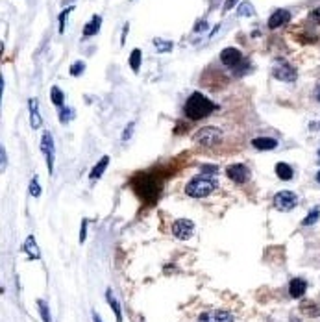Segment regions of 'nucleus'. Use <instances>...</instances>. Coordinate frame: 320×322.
<instances>
[{"instance_id": "obj_1", "label": "nucleus", "mask_w": 320, "mask_h": 322, "mask_svg": "<svg viewBox=\"0 0 320 322\" xmlns=\"http://www.w3.org/2000/svg\"><path fill=\"white\" fill-rule=\"evenodd\" d=\"M215 109H217V104H213V102H211L207 96H204L202 93L195 91V93L187 98L183 113H185V117L189 121H200V119L209 117Z\"/></svg>"}, {"instance_id": "obj_2", "label": "nucleus", "mask_w": 320, "mask_h": 322, "mask_svg": "<svg viewBox=\"0 0 320 322\" xmlns=\"http://www.w3.org/2000/svg\"><path fill=\"white\" fill-rule=\"evenodd\" d=\"M217 189V180L209 174H200L193 178L185 185V195L191 198H206Z\"/></svg>"}, {"instance_id": "obj_3", "label": "nucleus", "mask_w": 320, "mask_h": 322, "mask_svg": "<svg viewBox=\"0 0 320 322\" xmlns=\"http://www.w3.org/2000/svg\"><path fill=\"white\" fill-rule=\"evenodd\" d=\"M134 189L145 202H155L157 193H159V184L155 182L154 176L137 174V176L134 178Z\"/></svg>"}, {"instance_id": "obj_4", "label": "nucleus", "mask_w": 320, "mask_h": 322, "mask_svg": "<svg viewBox=\"0 0 320 322\" xmlns=\"http://www.w3.org/2000/svg\"><path fill=\"white\" fill-rule=\"evenodd\" d=\"M220 61L231 71H241V69L244 71V67H248V60L241 54V50L233 48V46H228L220 52Z\"/></svg>"}, {"instance_id": "obj_5", "label": "nucleus", "mask_w": 320, "mask_h": 322, "mask_svg": "<svg viewBox=\"0 0 320 322\" xmlns=\"http://www.w3.org/2000/svg\"><path fill=\"white\" fill-rule=\"evenodd\" d=\"M272 76L279 80V82H287V83H292L296 82V78H298V73H296V69L287 63L283 58H278L276 61H274V67H272Z\"/></svg>"}, {"instance_id": "obj_6", "label": "nucleus", "mask_w": 320, "mask_h": 322, "mask_svg": "<svg viewBox=\"0 0 320 322\" xmlns=\"http://www.w3.org/2000/svg\"><path fill=\"white\" fill-rule=\"evenodd\" d=\"M195 141L202 146H215L222 141V132L213 126H206V128L198 130V134L195 135Z\"/></svg>"}, {"instance_id": "obj_7", "label": "nucleus", "mask_w": 320, "mask_h": 322, "mask_svg": "<svg viewBox=\"0 0 320 322\" xmlns=\"http://www.w3.org/2000/svg\"><path fill=\"white\" fill-rule=\"evenodd\" d=\"M272 204L279 211H290V209H294L298 206V197L292 191H279V193L274 195Z\"/></svg>"}, {"instance_id": "obj_8", "label": "nucleus", "mask_w": 320, "mask_h": 322, "mask_svg": "<svg viewBox=\"0 0 320 322\" xmlns=\"http://www.w3.org/2000/svg\"><path fill=\"white\" fill-rule=\"evenodd\" d=\"M193 233H195V222L193 220H189V218H178V220H174V224H172V235H174L176 239L187 241L193 237Z\"/></svg>"}, {"instance_id": "obj_9", "label": "nucleus", "mask_w": 320, "mask_h": 322, "mask_svg": "<svg viewBox=\"0 0 320 322\" xmlns=\"http://www.w3.org/2000/svg\"><path fill=\"white\" fill-rule=\"evenodd\" d=\"M41 152L46 157V169H48V174L52 176L54 172V156H56V148H54V137L50 132H45L41 137Z\"/></svg>"}, {"instance_id": "obj_10", "label": "nucleus", "mask_w": 320, "mask_h": 322, "mask_svg": "<svg viewBox=\"0 0 320 322\" xmlns=\"http://www.w3.org/2000/svg\"><path fill=\"white\" fill-rule=\"evenodd\" d=\"M226 174L228 178L231 180V182H235V184H246L248 180H250V169L246 165H243V163H233V165H228L226 167Z\"/></svg>"}, {"instance_id": "obj_11", "label": "nucleus", "mask_w": 320, "mask_h": 322, "mask_svg": "<svg viewBox=\"0 0 320 322\" xmlns=\"http://www.w3.org/2000/svg\"><path fill=\"white\" fill-rule=\"evenodd\" d=\"M198 322H233V315L224 309H213L202 313L198 317Z\"/></svg>"}, {"instance_id": "obj_12", "label": "nucleus", "mask_w": 320, "mask_h": 322, "mask_svg": "<svg viewBox=\"0 0 320 322\" xmlns=\"http://www.w3.org/2000/svg\"><path fill=\"white\" fill-rule=\"evenodd\" d=\"M289 21H290V11H287V10H278V11H274V13L270 15L269 28H270V30H276V28H279V26L287 24Z\"/></svg>"}, {"instance_id": "obj_13", "label": "nucleus", "mask_w": 320, "mask_h": 322, "mask_svg": "<svg viewBox=\"0 0 320 322\" xmlns=\"http://www.w3.org/2000/svg\"><path fill=\"white\" fill-rule=\"evenodd\" d=\"M28 106H30V126L33 130H37L43 124V119L41 115H39V100L37 98H30Z\"/></svg>"}, {"instance_id": "obj_14", "label": "nucleus", "mask_w": 320, "mask_h": 322, "mask_svg": "<svg viewBox=\"0 0 320 322\" xmlns=\"http://www.w3.org/2000/svg\"><path fill=\"white\" fill-rule=\"evenodd\" d=\"M305 289H307V283L302 278H292L289 283V294L292 298H302L305 294Z\"/></svg>"}, {"instance_id": "obj_15", "label": "nucleus", "mask_w": 320, "mask_h": 322, "mask_svg": "<svg viewBox=\"0 0 320 322\" xmlns=\"http://www.w3.org/2000/svg\"><path fill=\"white\" fill-rule=\"evenodd\" d=\"M252 146L256 150H274L278 146V141L272 137H256L252 139Z\"/></svg>"}, {"instance_id": "obj_16", "label": "nucleus", "mask_w": 320, "mask_h": 322, "mask_svg": "<svg viewBox=\"0 0 320 322\" xmlns=\"http://www.w3.org/2000/svg\"><path fill=\"white\" fill-rule=\"evenodd\" d=\"M22 248L26 250V254H28L30 260H39V258H41V252H39V246H37V243H35V237H33V235H28V237H26Z\"/></svg>"}, {"instance_id": "obj_17", "label": "nucleus", "mask_w": 320, "mask_h": 322, "mask_svg": "<svg viewBox=\"0 0 320 322\" xmlns=\"http://www.w3.org/2000/svg\"><path fill=\"white\" fill-rule=\"evenodd\" d=\"M100 24H102V17L100 15H94L91 22H87L85 26H83V35L85 37H91V35H96L98 30H100Z\"/></svg>"}, {"instance_id": "obj_18", "label": "nucleus", "mask_w": 320, "mask_h": 322, "mask_svg": "<svg viewBox=\"0 0 320 322\" xmlns=\"http://www.w3.org/2000/svg\"><path fill=\"white\" fill-rule=\"evenodd\" d=\"M109 161H111V159H109V156H104L102 159H100V161H98V163H96V165L91 169V174H89V178H91L93 182H94V180H98V178H100L104 172H106V169H107V165H109Z\"/></svg>"}, {"instance_id": "obj_19", "label": "nucleus", "mask_w": 320, "mask_h": 322, "mask_svg": "<svg viewBox=\"0 0 320 322\" xmlns=\"http://www.w3.org/2000/svg\"><path fill=\"white\" fill-rule=\"evenodd\" d=\"M276 176H278L279 180H283V182H289V180H292V176H294V170H292V167L287 165V163H278V165H276Z\"/></svg>"}, {"instance_id": "obj_20", "label": "nucleus", "mask_w": 320, "mask_h": 322, "mask_svg": "<svg viewBox=\"0 0 320 322\" xmlns=\"http://www.w3.org/2000/svg\"><path fill=\"white\" fill-rule=\"evenodd\" d=\"M106 300H107V304L111 306V309H113L115 313V319H117V322H122V313H121V304H119V300L113 296V292L109 291H106Z\"/></svg>"}, {"instance_id": "obj_21", "label": "nucleus", "mask_w": 320, "mask_h": 322, "mask_svg": "<svg viewBox=\"0 0 320 322\" xmlns=\"http://www.w3.org/2000/svg\"><path fill=\"white\" fill-rule=\"evenodd\" d=\"M237 11H239V15H241V17H254V15H256V8H254V4H250V2H246V0L239 4Z\"/></svg>"}, {"instance_id": "obj_22", "label": "nucleus", "mask_w": 320, "mask_h": 322, "mask_svg": "<svg viewBox=\"0 0 320 322\" xmlns=\"http://www.w3.org/2000/svg\"><path fill=\"white\" fill-rule=\"evenodd\" d=\"M141 56L143 54H141L139 48H134L132 54H130V67H132V71H135V73L141 69Z\"/></svg>"}, {"instance_id": "obj_23", "label": "nucleus", "mask_w": 320, "mask_h": 322, "mask_svg": "<svg viewBox=\"0 0 320 322\" xmlns=\"http://www.w3.org/2000/svg\"><path fill=\"white\" fill-rule=\"evenodd\" d=\"M50 98H52V102H54V106L56 107H61L63 106V100H65V96H63V93H61V89L60 87H52L50 89Z\"/></svg>"}, {"instance_id": "obj_24", "label": "nucleus", "mask_w": 320, "mask_h": 322, "mask_svg": "<svg viewBox=\"0 0 320 322\" xmlns=\"http://www.w3.org/2000/svg\"><path fill=\"white\" fill-rule=\"evenodd\" d=\"M154 46L157 52L163 54V52H170L174 45H172V41H165V39H159V37H157V39H154Z\"/></svg>"}, {"instance_id": "obj_25", "label": "nucleus", "mask_w": 320, "mask_h": 322, "mask_svg": "<svg viewBox=\"0 0 320 322\" xmlns=\"http://www.w3.org/2000/svg\"><path fill=\"white\" fill-rule=\"evenodd\" d=\"M319 218H320V208L317 206V208L311 209L309 215L304 218V222H302V224H304V226H313V224H315V222H317Z\"/></svg>"}, {"instance_id": "obj_26", "label": "nucleus", "mask_w": 320, "mask_h": 322, "mask_svg": "<svg viewBox=\"0 0 320 322\" xmlns=\"http://www.w3.org/2000/svg\"><path fill=\"white\" fill-rule=\"evenodd\" d=\"M37 307H39V313H41L43 322H52L50 309H48V304H46L45 300H37Z\"/></svg>"}, {"instance_id": "obj_27", "label": "nucleus", "mask_w": 320, "mask_h": 322, "mask_svg": "<svg viewBox=\"0 0 320 322\" xmlns=\"http://www.w3.org/2000/svg\"><path fill=\"white\" fill-rule=\"evenodd\" d=\"M83 71H85V61H74L73 65H71V69H69V73L73 74V76H80V74H83Z\"/></svg>"}, {"instance_id": "obj_28", "label": "nucleus", "mask_w": 320, "mask_h": 322, "mask_svg": "<svg viewBox=\"0 0 320 322\" xmlns=\"http://www.w3.org/2000/svg\"><path fill=\"white\" fill-rule=\"evenodd\" d=\"M30 195H31V197H35V198L41 197V185H39V180H37V176L31 178V182H30Z\"/></svg>"}, {"instance_id": "obj_29", "label": "nucleus", "mask_w": 320, "mask_h": 322, "mask_svg": "<svg viewBox=\"0 0 320 322\" xmlns=\"http://www.w3.org/2000/svg\"><path fill=\"white\" fill-rule=\"evenodd\" d=\"M73 10L74 8L71 6V8H67L65 11H61V15H60V33L65 31V26H67V17H69V13H71Z\"/></svg>"}, {"instance_id": "obj_30", "label": "nucleus", "mask_w": 320, "mask_h": 322, "mask_svg": "<svg viewBox=\"0 0 320 322\" xmlns=\"http://www.w3.org/2000/svg\"><path fill=\"white\" fill-rule=\"evenodd\" d=\"M73 115H74V111H73V109H71V107L63 109V111H61V119H60V121H61V124H65V123H69V121L73 119Z\"/></svg>"}, {"instance_id": "obj_31", "label": "nucleus", "mask_w": 320, "mask_h": 322, "mask_svg": "<svg viewBox=\"0 0 320 322\" xmlns=\"http://www.w3.org/2000/svg\"><path fill=\"white\" fill-rule=\"evenodd\" d=\"M134 128H135V123H130L128 128H126V132L122 134V141H128L132 135H134Z\"/></svg>"}, {"instance_id": "obj_32", "label": "nucleus", "mask_w": 320, "mask_h": 322, "mask_svg": "<svg viewBox=\"0 0 320 322\" xmlns=\"http://www.w3.org/2000/svg\"><path fill=\"white\" fill-rule=\"evenodd\" d=\"M309 19H311V21H313V22H317V24H320V8H315V10H311Z\"/></svg>"}, {"instance_id": "obj_33", "label": "nucleus", "mask_w": 320, "mask_h": 322, "mask_svg": "<svg viewBox=\"0 0 320 322\" xmlns=\"http://www.w3.org/2000/svg\"><path fill=\"white\" fill-rule=\"evenodd\" d=\"M200 169H202L204 172H207L209 176H213V174L217 172V167H215V165H202V167H200Z\"/></svg>"}, {"instance_id": "obj_34", "label": "nucleus", "mask_w": 320, "mask_h": 322, "mask_svg": "<svg viewBox=\"0 0 320 322\" xmlns=\"http://www.w3.org/2000/svg\"><path fill=\"white\" fill-rule=\"evenodd\" d=\"M207 28H209V24H207V21H200V22H197V28H195V31H198V33H202V31H206Z\"/></svg>"}, {"instance_id": "obj_35", "label": "nucleus", "mask_w": 320, "mask_h": 322, "mask_svg": "<svg viewBox=\"0 0 320 322\" xmlns=\"http://www.w3.org/2000/svg\"><path fill=\"white\" fill-rule=\"evenodd\" d=\"M235 4H237V0H226V2H224V6H222V10L229 11L231 8H233V6H235Z\"/></svg>"}, {"instance_id": "obj_36", "label": "nucleus", "mask_w": 320, "mask_h": 322, "mask_svg": "<svg viewBox=\"0 0 320 322\" xmlns=\"http://www.w3.org/2000/svg\"><path fill=\"white\" fill-rule=\"evenodd\" d=\"M85 231H87V220H82V231H80V243L85 241Z\"/></svg>"}, {"instance_id": "obj_37", "label": "nucleus", "mask_w": 320, "mask_h": 322, "mask_svg": "<svg viewBox=\"0 0 320 322\" xmlns=\"http://www.w3.org/2000/svg\"><path fill=\"white\" fill-rule=\"evenodd\" d=\"M0 154H2V170H4V167H6V152H4V148H0Z\"/></svg>"}, {"instance_id": "obj_38", "label": "nucleus", "mask_w": 320, "mask_h": 322, "mask_svg": "<svg viewBox=\"0 0 320 322\" xmlns=\"http://www.w3.org/2000/svg\"><path fill=\"white\" fill-rule=\"evenodd\" d=\"M315 98L320 102V85H317V89H315Z\"/></svg>"}, {"instance_id": "obj_39", "label": "nucleus", "mask_w": 320, "mask_h": 322, "mask_svg": "<svg viewBox=\"0 0 320 322\" xmlns=\"http://www.w3.org/2000/svg\"><path fill=\"white\" fill-rule=\"evenodd\" d=\"M93 321L94 322H104L102 319H100V315H98V313H93Z\"/></svg>"}, {"instance_id": "obj_40", "label": "nucleus", "mask_w": 320, "mask_h": 322, "mask_svg": "<svg viewBox=\"0 0 320 322\" xmlns=\"http://www.w3.org/2000/svg\"><path fill=\"white\" fill-rule=\"evenodd\" d=\"M317 182L320 184V172H317Z\"/></svg>"}, {"instance_id": "obj_41", "label": "nucleus", "mask_w": 320, "mask_h": 322, "mask_svg": "<svg viewBox=\"0 0 320 322\" xmlns=\"http://www.w3.org/2000/svg\"><path fill=\"white\" fill-rule=\"evenodd\" d=\"M319 156H320V150H319Z\"/></svg>"}]
</instances>
